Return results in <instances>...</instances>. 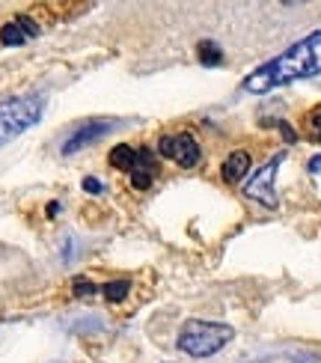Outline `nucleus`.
I'll return each mask as SVG.
<instances>
[{
  "label": "nucleus",
  "mask_w": 321,
  "mask_h": 363,
  "mask_svg": "<svg viewBox=\"0 0 321 363\" xmlns=\"http://www.w3.org/2000/svg\"><path fill=\"white\" fill-rule=\"evenodd\" d=\"M312 74H321V30L303 36L292 48H286L283 54H277L256 72H250L244 78V89L247 93H271L277 86L312 78Z\"/></svg>",
  "instance_id": "obj_1"
},
{
  "label": "nucleus",
  "mask_w": 321,
  "mask_h": 363,
  "mask_svg": "<svg viewBox=\"0 0 321 363\" xmlns=\"http://www.w3.org/2000/svg\"><path fill=\"white\" fill-rule=\"evenodd\" d=\"M232 337H235V330L229 325H223V322L191 319V322L181 325L176 345L191 357H211L220 349H226V345L232 342Z\"/></svg>",
  "instance_id": "obj_2"
},
{
  "label": "nucleus",
  "mask_w": 321,
  "mask_h": 363,
  "mask_svg": "<svg viewBox=\"0 0 321 363\" xmlns=\"http://www.w3.org/2000/svg\"><path fill=\"white\" fill-rule=\"evenodd\" d=\"M42 113H45V96L39 93L0 101V146L30 131L42 119Z\"/></svg>",
  "instance_id": "obj_3"
},
{
  "label": "nucleus",
  "mask_w": 321,
  "mask_h": 363,
  "mask_svg": "<svg viewBox=\"0 0 321 363\" xmlns=\"http://www.w3.org/2000/svg\"><path fill=\"white\" fill-rule=\"evenodd\" d=\"M158 155L179 164V167L191 170V167H196V161L203 158V149H200V143H196L193 134L179 131V134H164V138L158 140Z\"/></svg>",
  "instance_id": "obj_4"
},
{
  "label": "nucleus",
  "mask_w": 321,
  "mask_h": 363,
  "mask_svg": "<svg viewBox=\"0 0 321 363\" xmlns=\"http://www.w3.org/2000/svg\"><path fill=\"white\" fill-rule=\"evenodd\" d=\"M283 152H277L274 155L265 167H259L256 170V176L253 179H247L244 182V194L250 196V200H256V203H262L265 208H277L280 206V200H277V191H274V179H277V170H280V164H283Z\"/></svg>",
  "instance_id": "obj_5"
},
{
  "label": "nucleus",
  "mask_w": 321,
  "mask_h": 363,
  "mask_svg": "<svg viewBox=\"0 0 321 363\" xmlns=\"http://www.w3.org/2000/svg\"><path fill=\"white\" fill-rule=\"evenodd\" d=\"M111 128H113L111 119H89V123H84L81 128H74V131L69 134V140L63 143V155H74V152H81V149L93 146V143L101 140Z\"/></svg>",
  "instance_id": "obj_6"
},
{
  "label": "nucleus",
  "mask_w": 321,
  "mask_h": 363,
  "mask_svg": "<svg viewBox=\"0 0 321 363\" xmlns=\"http://www.w3.org/2000/svg\"><path fill=\"white\" fill-rule=\"evenodd\" d=\"M39 36V24L30 15H15L12 21L0 27V45H24Z\"/></svg>",
  "instance_id": "obj_7"
},
{
  "label": "nucleus",
  "mask_w": 321,
  "mask_h": 363,
  "mask_svg": "<svg viewBox=\"0 0 321 363\" xmlns=\"http://www.w3.org/2000/svg\"><path fill=\"white\" fill-rule=\"evenodd\" d=\"M128 176H131V185L137 191H146L152 182H155V176H158V155L152 152V149L140 146V149H137V164H134V170Z\"/></svg>",
  "instance_id": "obj_8"
},
{
  "label": "nucleus",
  "mask_w": 321,
  "mask_h": 363,
  "mask_svg": "<svg viewBox=\"0 0 321 363\" xmlns=\"http://www.w3.org/2000/svg\"><path fill=\"white\" fill-rule=\"evenodd\" d=\"M247 173H250V152H244V149H235V152H229V155H226L223 167H220L223 182L235 185V182H241Z\"/></svg>",
  "instance_id": "obj_9"
},
{
  "label": "nucleus",
  "mask_w": 321,
  "mask_h": 363,
  "mask_svg": "<svg viewBox=\"0 0 321 363\" xmlns=\"http://www.w3.org/2000/svg\"><path fill=\"white\" fill-rule=\"evenodd\" d=\"M111 167L113 170H122V173H131L134 170V164H137V149H131L128 143H119L111 149Z\"/></svg>",
  "instance_id": "obj_10"
},
{
  "label": "nucleus",
  "mask_w": 321,
  "mask_h": 363,
  "mask_svg": "<svg viewBox=\"0 0 321 363\" xmlns=\"http://www.w3.org/2000/svg\"><path fill=\"white\" fill-rule=\"evenodd\" d=\"M196 54H200V63H205V66H218L223 60V51L218 48V42H208V39L196 45Z\"/></svg>",
  "instance_id": "obj_11"
},
{
  "label": "nucleus",
  "mask_w": 321,
  "mask_h": 363,
  "mask_svg": "<svg viewBox=\"0 0 321 363\" xmlns=\"http://www.w3.org/2000/svg\"><path fill=\"white\" fill-rule=\"evenodd\" d=\"M128 292H131V280H116V283H107V286H104L107 301H122Z\"/></svg>",
  "instance_id": "obj_12"
},
{
  "label": "nucleus",
  "mask_w": 321,
  "mask_h": 363,
  "mask_svg": "<svg viewBox=\"0 0 321 363\" xmlns=\"http://www.w3.org/2000/svg\"><path fill=\"white\" fill-rule=\"evenodd\" d=\"M307 131H310V138L321 143V111H312L307 116Z\"/></svg>",
  "instance_id": "obj_13"
},
{
  "label": "nucleus",
  "mask_w": 321,
  "mask_h": 363,
  "mask_svg": "<svg viewBox=\"0 0 321 363\" xmlns=\"http://www.w3.org/2000/svg\"><path fill=\"white\" fill-rule=\"evenodd\" d=\"M96 292V286L89 280H74V298H89Z\"/></svg>",
  "instance_id": "obj_14"
},
{
  "label": "nucleus",
  "mask_w": 321,
  "mask_h": 363,
  "mask_svg": "<svg viewBox=\"0 0 321 363\" xmlns=\"http://www.w3.org/2000/svg\"><path fill=\"white\" fill-rule=\"evenodd\" d=\"M84 191H86V194H104V185H101L96 176H86V179H84Z\"/></svg>",
  "instance_id": "obj_15"
},
{
  "label": "nucleus",
  "mask_w": 321,
  "mask_h": 363,
  "mask_svg": "<svg viewBox=\"0 0 321 363\" xmlns=\"http://www.w3.org/2000/svg\"><path fill=\"white\" fill-rule=\"evenodd\" d=\"M292 363H321V357H298V360H292Z\"/></svg>",
  "instance_id": "obj_16"
}]
</instances>
